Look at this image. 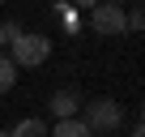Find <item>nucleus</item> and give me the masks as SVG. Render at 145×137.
<instances>
[{
	"label": "nucleus",
	"instance_id": "nucleus-1",
	"mask_svg": "<svg viewBox=\"0 0 145 137\" xmlns=\"http://www.w3.org/2000/svg\"><path fill=\"white\" fill-rule=\"evenodd\" d=\"M5 39L13 47V64L17 68H39L47 56H51V39L47 34H34V30H22V26H5Z\"/></svg>",
	"mask_w": 145,
	"mask_h": 137
},
{
	"label": "nucleus",
	"instance_id": "nucleus-2",
	"mask_svg": "<svg viewBox=\"0 0 145 137\" xmlns=\"http://www.w3.org/2000/svg\"><path fill=\"white\" fill-rule=\"evenodd\" d=\"M81 111H86V120H81V124H86L90 133H115V128L124 124V107H120L115 99H107V94H103V99L81 103Z\"/></svg>",
	"mask_w": 145,
	"mask_h": 137
},
{
	"label": "nucleus",
	"instance_id": "nucleus-3",
	"mask_svg": "<svg viewBox=\"0 0 145 137\" xmlns=\"http://www.w3.org/2000/svg\"><path fill=\"white\" fill-rule=\"evenodd\" d=\"M90 26H94V34H128V13L120 5H94Z\"/></svg>",
	"mask_w": 145,
	"mask_h": 137
},
{
	"label": "nucleus",
	"instance_id": "nucleus-4",
	"mask_svg": "<svg viewBox=\"0 0 145 137\" xmlns=\"http://www.w3.org/2000/svg\"><path fill=\"white\" fill-rule=\"evenodd\" d=\"M81 103H86V99L72 90V86H60V90H51V99H47V107H51V116H56V120H77Z\"/></svg>",
	"mask_w": 145,
	"mask_h": 137
},
{
	"label": "nucleus",
	"instance_id": "nucleus-5",
	"mask_svg": "<svg viewBox=\"0 0 145 137\" xmlns=\"http://www.w3.org/2000/svg\"><path fill=\"white\" fill-rule=\"evenodd\" d=\"M9 137H47V120L26 116V120H17V124L9 128Z\"/></svg>",
	"mask_w": 145,
	"mask_h": 137
},
{
	"label": "nucleus",
	"instance_id": "nucleus-6",
	"mask_svg": "<svg viewBox=\"0 0 145 137\" xmlns=\"http://www.w3.org/2000/svg\"><path fill=\"white\" fill-rule=\"evenodd\" d=\"M47 137H94L81 120H56V128H47Z\"/></svg>",
	"mask_w": 145,
	"mask_h": 137
},
{
	"label": "nucleus",
	"instance_id": "nucleus-7",
	"mask_svg": "<svg viewBox=\"0 0 145 137\" xmlns=\"http://www.w3.org/2000/svg\"><path fill=\"white\" fill-rule=\"evenodd\" d=\"M13 82H17V64H13L5 51H0V94H9V90H13Z\"/></svg>",
	"mask_w": 145,
	"mask_h": 137
},
{
	"label": "nucleus",
	"instance_id": "nucleus-8",
	"mask_svg": "<svg viewBox=\"0 0 145 137\" xmlns=\"http://www.w3.org/2000/svg\"><path fill=\"white\" fill-rule=\"evenodd\" d=\"M128 30H145V5L128 13Z\"/></svg>",
	"mask_w": 145,
	"mask_h": 137
},
{
	"label": "nucleus",
	"instance_id": "nucleus-9",
	"mask_svg": "<svg viewBox=\"0 0 145 137\" xmlns=\"http://www.w3.org/2000/svg\"><path fill=\"white\" fill-rule=\"evenodd\" d=\"M132 137H145V124H137V128H132Z\"/></svg>",
	"mask_w": 145,
	"mask_h": 137
},
{
	"label": "nucleus",
	"instance_id": "nucleus-10",
	"mask_svg": "<svg viewBox=\"0 0 145 137\" xmlns=\"http://www.w3.org/2000/svg\"><path fill=\"white\" fill-rule=\"evenodd\" d=\"M5 43H9V39H5V26H0V47H5Z\"/></svg>",
	"mask_w": 145,
	"mask_h": 137
},
{
	"label": "nucleus",
	"instance_id": "nucleus-11",
	"mask_svg": "<svg viewBox=\"0 0 145 137\" xmlns=\"http://www.w3.org/2000/svg\"><path fill=\"white\" fill-rule=\"evenodd\" d=\"M141 124H145V103H141Z\"/></svg>",
	"mask_w": 145,
	"mask_h": 137
},
{
	"label": "nucleus",
	"instance_id": "nucleus-12",
	"mask_svg": "<svg viewBox=\"0 0 145 137\" xmlns=\"http://www.w3.org/2000/svg\"><path fill=\"white\" fill-rule=\"evenodd\" d=\"M0 137H9V128H0Z\"/></svg>",
	"mask_w": 145,
	"mask_h": 137
}]
</instances>
